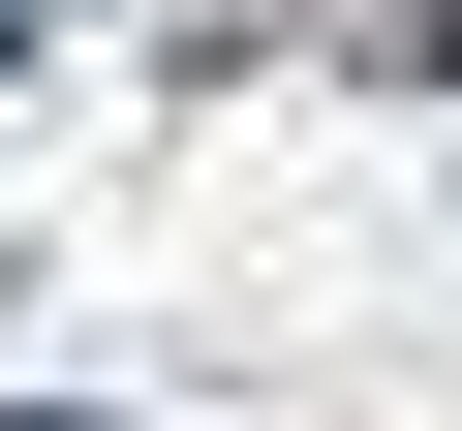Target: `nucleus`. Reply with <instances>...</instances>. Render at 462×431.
<instances>
[{"mask_svg": "<svg viewBox=\"0 0 462 431\" xmlns=\"http://www.w3.org/2000/svg\"><path fill=\"white\" fill-rule=\"evenodd\" d=\"M401 93H462V32H431V62H401Z\"/></svg>", "mask_w": 462, "mask_h": 431, "instance_id": "1", "label": "nucleus"}, {"mask_svg": "<svg viewBox=\"0 0 462 431\" xmlns=\"http://www.w3.org/2000/svg\"><path fill=\"white\" fill-rule=\"evenodd\" d=\"M0 62H32V0H0Z\"/></svg>", "mask_w": 462, "mask_h": 431, "instance_id": "2", "label": "nucleus"}]
</instances>
